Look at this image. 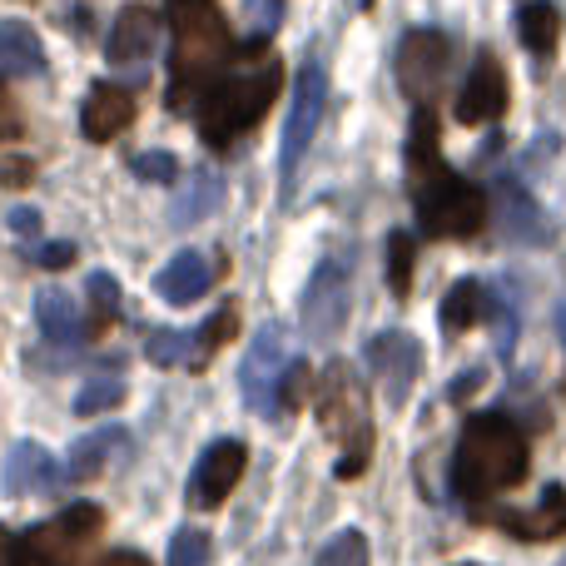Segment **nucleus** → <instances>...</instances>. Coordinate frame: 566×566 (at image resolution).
I'll use <instances>...</instances> for the list:
<instances>
[{"label":"nucleus","instance_id":"a878e982","mask_svg":"<svg viewBox=\"0 0 566 566\" xmlns=\"http://www.w3.org/2000/svg\"><path fill=\"white\" fill-rule=\"evenodd\" d=\"M239 328V313L234 308H219L214 318L205 323V328H195V348H189V368H205L209 358H214L219 348H224V338Z\"/></svg>","mask_w":566,"mask_h":566},{"label":"nucleus","instance_id":"9b49d317","mask_svg":"<svg viewBox=\"0 0 566 566\" xmlns=\"http://www.w3.org/2000/svg\"><path fill=\"white\" fill-rule=\"evenodd\" d=\"M283 368H289V358H283V328L269 323V328L249 343L244 363H239V388H244V402L254 412H274Z\"/></svg>","mask_w":566,"mask_h":566},{"label":"nucleus","instance_id":"72a5a7b5","mask_svg":"<svg viewBox=\"0 0 566 566\" xmlns=\"http://www.w3.org/2000/svg\"><path fill=\"white\" fill-rule=\"evenodd\" d=\"M135 169L139 179H149V185H169V179H179V159L165 155V149H149V155H135Z\"/></svg>","mask_w":566,"mask_h":566},{"label":"nucleus","instance_id":"5701e85b","mask_svg":"<svg viewBox=\"0 0 566 566\" xmlns=\"http://www.w3.org/2000/svg\"><path fill=\"white\" fill-rule=\"evenodd\" d=\"M488 313H492L488 289H482L478 279H458L448 289V298H442V328H448V333H468L472 323H482Z\"/></svg>","mask_w":566,"mask_h":566},{"label":"nucleus","instance_id":"4be33fe9","mask_svg":"<svg viewBox=\"0 0 566 566\" xmlns=\"http://www.w3.org/2000/svg\"><path fill=\"white\" fill-rule=\"evenodd\" d=\"M497 199H502V229H507L512 239H532V244H537V239L547 234V229H542L537 205H532V195L512 175L497 179Z\"/></svg>","mask_w":566,"mask_h":566},{"label":"nucleus","instance_id":"393cba45","mask_svg":"<svg viewBox=\"0 0 566 566\" xmlns=\"http://www.w3.org/2000/svg\"><path fill=\"white\" fill-rule=\"evenodd\" d=\"M517 35H522V45H527L532 55H552V50H557V35H562L557 6H552V0H532V6H522Z\"/></svg>","mask_w":566,"mask_h":566},{"label":"nucleus","instance_id":"4468645a","mask_svg":"<svg viewBox=\"0 0 566 566\" xmlns=\"http://www.w3.org/2000/svg\"><path fill=\"white\" fill-rule=\"evenodd\" d=\"M502 115H507V75H502L497 55L482 50L468 85L458 90V119L462 125H492V119H502Z\"/></svg>","mask_w":566,"mask_h":566},{"label":"nucleus","instance_id":"9d476101","mask_svg":"<svg viewBox=\"0 0 566 566\" xmlns=\"http://www.w3.org/2000/svg\"><path fill=\"white\" fill-rule=\"evenodd\" d=\"M368 368H373V378H378L382 398L398 408V402H408L412 382H418V373H422V343L402 328L378 333V338L368 343Z\"/></svg>","mask_w":566,"mask_h":566},{"label":"nucleus","instance_id":"f03ea898","mask_svg":"<svg viewBox=\"0 0 566 566\" xmlns=\"http://www.w3.org/2000/svg\"><path fill=\"white\" fill-rule=\"evenodd\" d=\"M532 468V452L522 428L507 412H472L468 428L458 438L452 452V497L462 502H482L497 492L517 488Z\"/></svg>","mask_w":566,"mask_h":566},{"label":"nucleus","instance_id":"a211bd4d","mask_svg":"<svg viewBox=\"0 0 566 566\" xmlns=\"http://www.w3.org/2000/svg\"><path fill=\"white\" fill-rule=\"evenodd\" d=\"M155 35H159V20L149 15L145 6H125L115 15V25H109V65H139V60H149V50H155Z\"/></svg>","mask_w":566,"mask_h":566},{"label":"nucleus","instance_id":"79ce46f5","mask_svg":"<svg viewBox=\"0 0 566 566\" xmlns=\"http://www.w3.org/2000/svg\"><path fill=\"white\" fill-rule=\"evenodd\" d=\"M358 6H363V10H368V6H373V0H358Z\"/></svg>","mask_w":566,"mask_h":566},{"label":"nucleus","instance_id":"6ab92c4d","mask_svg":"<svg viewBox=\"0 0 566 566\" xmlns=\"http://www.w3.org/2000/svg\"><path fill=\"white\" fill-rule=\"evenodd\" d=\"M125 452H129V432L109 422V428L90 432V438H80L75 448H70L65 472H70V482H90V478H99L115 458H125Z\"/></svg>","mask_w":566,"mask_h":566},{"label":"nucleus","instance_id":"7c9ffc66","mask_svg":"<svg viewBox=\"0 0 566 566\" xmlns=\"http://www.w3.org/2000/svg\"><path fill=\"white\" fill-rule=\"evenodd\" d=\"M313 566H368V537L363 532H338V537L328 542V547L318 552V562Z\"/></svg>","mask_w":566,"mask_h":566},{"label":"nucleus","instance_id":"dca6fc26","mask_svg":"<svg viewBox=\"0 0 566 566\" xmlns=\"http://www.w3.org/2000/svg\"><path fill=\"white\" fill-rule=\"evenodd\" d=\"M135 125V95L119 85H95L85 99V109H80V129H85V139H95V145H109L115 135H125V129Z\"/></svg>","mask_w":566,"mask_h":566},{"label":"nucleus","instance_id":"bb28decb","mask_svg":"<svg viewBox=\"0 0 566 566\" xmlns=\"http://www.w3.org/2000/svg\"><path fill=\"white\" fill-rule=\"evenodd\" d=\"M189 348H195V333H175V328H155L145 338V358L159 368H189Z\"/></svg>","mask_w":566,"mask_h":566},{"label":"nucleus","instance_id":"473e14b6","mask_svg":"<svg viewBox=\"0 0 566 566\" xmlns=\"http://www.w3.org/2000/svg\"><path fill=\"white\" fill-rule=\"evenodd\" d=\"M308 382H313V373H308V363H289L283 368V378H279V402H274V412H293L303 398H308Z\"/></svg>","mask_w":566,"mask_h":566},{"label":"nucleus","instance_id":"b1692460","mask_svg":"<svg viewBox=\"0 0 566 566\" xmlns=\"http://www.w3.org/2000/svg\"><path fill=\"white\" fill-rule=\"evenodd\" d=\"M35 318H40V333H45L55 348H75L80 343V313H75V303H70V293L45 289L35 298Z\"/></svg>","mask_w":566,"mask_h":566},{"label":"nucleus","instance_id":"1a4fd4ad","mask_svg":"<svg viewBox=\"0 0 566 566\" xmlns=\"http://www.w3.org/2000/svg\"><path fill=\"white\" fill-rule=\"evenodd\" d=\"M244 468H249V448H244L239 438H219V442H209V448L199 452L195 472H189V488H185L189 507L214 512L219 502H224L229 492L239 488Z\"/></svg>","mask_w":566,"mask_h":566},{"label":"nucleus","instance_id":"6e6552de","mask_svg":"<svg viewBox=\"0 0 566 566\" xmlns=\"http://www.w3.org/2000/svg\"><path fill=\"white\" fill-rule=\"evenodd\" d=\"M448 65H452V40L442 30H408L398 45V60H392L398 85L412 105H432V95L448 80Z\"/></svg>","mask_w":566,"mask_h":566},{"label":"nucleus","instance_id":"ea45409f","mask_svg":"<svg viewBox=\"0 0 566 566\" xmlns=\"http://www.w3.org/2000/svg\"><path fill=\"white\" fill-rule=\"evenodd\" d=\"M99 566H149V562H145V557H135V552H109V557L99 562Z\"/></svg>","mask_w":566,"mask_h":566},{"label":"nucleus","instance_id":"c756f323","mask_svg":"<svg viewBox=\"0 0 566 566\" xmlns=\"http://www.w3.org/2000/svg\"><path fill=\"white\" fill-rule=\"evenodd\" d=\"M90 308H95V318H90V333H105L109 323L119 318V283L109 274H90Z\"/></svg>","mask_w":566,"mask_h":566},{"label":"nucleus","instance_id":"ddd939ff","mask_svg":"<svg viewBox=\"0 0 566 566\" xmlns=\"http://www.w3.org/2000/svg\"><path fill=\"white\" fill-rule=\"evenodd\" d=\"M6 497H45V492H65L70 472L50 458L40 442H15L6 458V478H0Z\"/></svg>","mask_w":566,"mask_h":566},{"label":"nucleus","instance_id":"37998d69","mask_svg":"<svg viewBox=\"0 0 566 566\" xmlns=\"http://www.w3.org/2000/svg\"><path fill=\"white\" fill-rule=\"evenodd\" d=\"M462 566H478V562H462Z\"/></svg>","mask_w":566,"mask_h":566},{"label":"nucleus","instance_id":"412c9836","mask_svg":"<svg viewBox=\"0 0 566 566\" xmlns=\"http://www.w3.org/2000/svg\"><path fill=\"white\" fill-rule=\"evenodd\" d=\"M224 199V185H219L214 169H199V175H189V185L175 195V205H169V224L175 229H189L199 224V219H209V209Z\"/></svg>","mask_w":566,"mask_h":566},{"label":"nucleus","instance_id":"cd10ccee","mask_svg":"<svg viewBox=\"0 0 566 566\" xmlns=\"http://www.w3.org/2000/svg\"><path fill=\"white\" fill-rule=\"evenodd\" d=\"M125 402V378H90L85 388L75 392V412L80 418H95V412H109Z\"/></svg>","mask_w":566,"mask_h":566},{"label":"nucleus","instance_id":"0eeeda50","mask_svg":"<svg viewBox=\"0 0 566 566\" xmlns=\"http://www.w3.org/2000/svg\"><path fill=\"white\" fill-rule=\"evenodd\" d=\"M348 308H353V259L348 254H328L318 269H313L308 289H303V333L313 343H333L348 323Z\"/></svg>","mask_w":566,"mask_h":566},{"label":"nucleus","instance_id":"20e7f679","mask_svg":"<svg viewBox=\"0 0 566 566\" xmlns=\"http://www.w3.org/2000/svg\"><path fill=\"white\" fill-rule=\"evenodd\" d=\"M279 85H283V65L254 45L249 65L219 75L214 85L199 95V139H205L209 149H229L244 129H254L259 119L269 115Z\"/></svg>","mask_w":566,"mask_h":566},{"label":"nucleus","instance_id":"2eb2a0df","mask_svg":"<svg viewBox=\"0 0 566 566\" xmlns=\"http://www.w3.org/2000/svg\"><path fill=\"white\" fill-rule=\"evenodd\" d=\"M214 283H219V264H214V259L199 254V249H185V254H175L155 274V293L165 303H175V308H185V303L205 298Z\"/></svg>","mask_w":566,"mask_h":566},{"label":"nucleus","instance_id":"f704fd0d","mask_svg":"<svg viewBox=\"0 0 566 566\" xmlns=\"http://www.w3.org/2000/svg\"><path fill=\"white\" fill-rule=\"evenodd\" d=\"M20 109H15V99H10V90L0 85V145H6V139H20Z\"/></svg>","mask_w":566,"mask_h":566},{"label":"nucleus","instance_id":"2f4dec72","mask_svg":"<svg viewBox=\"0 0 566 566\" xmlns=\"http://www.w3.org/2000/svg\"><path fill=\"white\" fill-rule=\"evenodd\" d=\"M169 566H209V532L179 527L169 542Z\"/></svg>","mask_w":566,"mask_h":566},{"label":"nucleus","instance_id":"f257e3e1","mask_svg":"<svg viewBox=\"0 0 566 566\" xmlns=\"http://www.w3.org/2000/svg\"><path fill=\"white\" fill-rule=\"evenodd\" d=\"M408 195L428 239H472L488 224V195L442 159L432 105H418L408 129Z\"/></svg>","mask_w":566,"mask_h":566},{"label":"nucleus","instance_id":"f3484780","mask_svg":"<svg viewBox=\"0 0 566 566\" xmlns=\"http://www.w3.org/2000/svg\"><path fill=\"white\" fill-rule=\"evenodd\" d=\"M492 522L522 542H557L566 537V488H547L532 512H497Z\"/></svg>","mask_w":566,"mask_h":566},{"label":"nucleus","instance_id":"7ed1b4c3","mask_svg":"<svg viewBox=\"0 0 566 566\" xmlns=\"http://www.w3.org/2000/svg\"><path fill=\"white\" fill-rule=\"evenodd\" d=\"M175 20V55H169V105L185 109L199 99L219 75H224L229 55H234V35L229 20L219 15L214 0H175L169 6Z\"/></svg>","mask_w":566,"mask_h":566},{"label":"nucleus","instance_id":"4c0bfd02","mask_svg":"<svg viewBox=\"0 0 566 566\" xmlns=\"http://www.w3.org/2000/svg\"><path fill=\"white\" fill-rule=\"evenodd\" d=\"M10 229H15V234H40V214L35 209H15V214H10Z\"/></svg>","mask_w":566,"mask_h":566},{"label":"nucleus","instance_id":"58836bf2","mask_svg":"<svg viewBox=\"0 0 566 566\" xmlns=\"http://www.w3.org/2000/svg\"><path fill=\"white\" fill-rule=\"evenodd\" d=\"M478 382H482V373H478V368H472V373H462V378H458V388H452V398L462 402V398H468L472 388H478Z\"/></svg>","mask_w":566,"mask_h":566},{"label":"nucleus","instance_id":"f8f14e48","mask_svg":"<svg viewBox=\"0 0 566 566\" xmlns=\"http://www.w3.org/2000/svg\"><path fill=\"white\" fill-rule=\"evenodd\" d=\"M99 522H105V512H99L95 502H75L70 512H60V517L40 522L35 532L15 537V542H20V562H50V557H60L65 547H75V542L95 537Z\"/></svg>","mask_w":566,"mask_h":566},{"label":"nucleus","instance_id":"c9c22d12","mask_svg":"<svg viewBox=\"0 0 566 566\" xmlns=\"http://www.w3.org/2000/svg\"><path fill=\"white\" fill-rule=\"evenodd\" d=\"M35 264H40V269H65V264H75V244H45V249H35Z\"/></svg>","mask_w":566,"mask_h":566},{"label":"nucleus","instance_id":"39448f33","mask_svg":"<svg viewBox=\"0 0 566 566\" xmlns=\"http://www.w3.org/2000/svg\"><path fill=\"white\" fill-rule=\"evenodd\" d=\"M313 408H318V422L333 442H338V468L333 478H363L373 458V418H368V392H363L358 373L348 363H328L318 378V392H313Z\"/></svg>","mask_w":566,"mask_h":566},{"label":"nucleus","instance_id":"c85d7f7f","mask_svg":"<svg viewBox=\"0 0 566 566\" xmlns=\"http://www.w3.org/2000/svg\"><path fill=\"white\" fill-rule=\"evenodd\" d=\"M412 234H388V289L398 293V298H408V289H412Z\"/></svg>","mask_w":566,"mask_h":566},{"label":"nucleus","instance_id":"aec40b11","mask_svg":"<svg viewBox=\"0 0 566 566\" xmlns=\"http://www.w3.org/2000/svg\"><path fill=\"white\" fill-rule=\"evenodd\" d=\"M45 45L25 20H0V75H40Z\"/></svg>","mask_w":566,"mask_h":566},{"label":"nucleus","instance_id":"a19ab883","mask_svg":"<svg viewBox=\"0 0 566 566\" xmlns=\"http://www.w3.org/2000/svg\"><path fill=\"white\" fill-rule=\"evenodd\" d=\"M562 338H566V308H562Z\"/></svg>","mask_w":566,"mask_h":566},{"label":"nucleus","instance_id":"e433bc0d","mask_svg":"<svg viewBox=\"0 0 566 566\" xmlns=\"http://www.w3.org/2000/svg\"><path fill=\"white\" fill-rule=\"evenodd\" d=\"M30 175H35V165H30V159H10V165L0 169V179H6V185H30Z\"/></svg>","mask_w":566,"mask_h":566},{"label":"nucleus","instance_id":"423d86ee","mask_svg":"<svg viewBox=\"0 0 566 566\" xmlns=\"http://www.w3.org/2000/svg\"><path fill=\"white\" fill-rule=\"evenodd\" d=\"M323 105H328V70H323L318 55H308V60H303V70H298V90H293V109H289V125H283V149H279L283 199H293L298 165H303V155H308L313 135H318Z\"/></svg>","mask_w":566,"mask_h":566}]
</instances>
